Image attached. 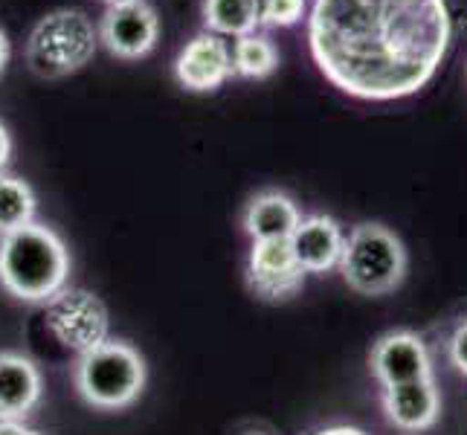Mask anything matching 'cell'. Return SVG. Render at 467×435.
Returning a JSON list of instances; mask_svg holds the SVG:
<instances>
[{
	"label": "cell",
	"mask_w": 467,
	"mask_h": 435,
	"mask_svg": "<svg viewBox=\"0 0 467 435\" xmlns=\"http://www.w3.org/2000/svg\"><path fill=\"white\" fill-rule=\"evenodd\" d=\"M453 41L447 0H314L308 47L317 70L360 102L424 90Z\"/></svg>",
	"instance_id": "cell-1"
},
{
	"label": "cell",
	"mask_w": 467,
	"mask_h": 435,
	"mask_svg": "<svg viewBox=\"0 0 467 435\" xmlns=\"http://www.w3.org/2000/svg\"><path fill=\"white\" fill-rule=\"evenodd\" d=\"M70 279V253L56 230L32 221L0 235V287L21 302L53 299Z\"/></svg>",
	"instance_id": "cell-2"
},
{
	"label": "cell",
	"mask_w": 467,
	"mask_h": 435,
	"mask_svg": "<svg viewBox=\"0 0 467 435\" xmlns=\"http://www.w3.org/2000/svg\"><path fill=\"white\" fill-rule=\"evenodd\" d=\"M99 32L82 9H56L32 26L26 38V67L38 78H64L88 67Z\"/></svg>",
	"instance_id": "cell-3"
},
{
	"label": "cell",
	"mask_w": 467,
	"mask_h": 435,
	"mask_svg": "<svg viewBox=\"0 0 467 435\" xmlns=\"http://www.w3.org/2000/svg\"><path fill=\"white\" fill-rule=\"evenodd\" d=\"M149 368L142 354L122 340H108L76 363V389L96 409H125L142 395Z\"/></svg>",
	"instance_id": "cell-4"
},
{
	"label": "cell",
	"mask_w": 467,
	"mask_h": 435,
	"mask_svg": "<svg viewBox=\"0 0 467 435\" xmlns=\"http://www.w3.org/2000/svg\"><path fill=\"white\" fill-rule=\"evenodd\" d=\"M351 290L363 296H386L407 276V247L383 223H358L346 235L340 267Z\"/></svg>",
	"instance_id": "cell-5"
},
{
	"label": "cell",
	"mask_w": 467,
	"mask_h": 435,
	"mask_svg": "<svg viewBox=\"0 0 467 435\" xmlns=\"http://www.w3.org/2000/svg\"><path fill=\"white\" fill-rule=\"evenodd\" d=\"M44 326L67 351L78 357L110 340L108 305L85 287H61L44 302Z\"/></svg>",
	"instance_id": "cell-6"
},
{
	"label": "cell",
	"mask_w": 467,
	"mask_h": 435,
	"mask_svg": "<svg viewBox=\"0 0 467 435\" xmlns=\"http://www.w3.org/2000/svg\"><path fill=\"white\" fill-rule=\"evenodd\" d=\"M160 38V18L157 9L146 0H131V4L108 6L99 24V41L110 56L122 61H137L154 53Z\"/></svg>",
	"instance_id": "cell-7"
},
{
	"label": "cell",
	"mask_w": 467,
	"mask_h": 435,
	"mask_svg": "<svg viewBox=\"0 0 467 435\" xmlns=\"http://www.w3.org/2000/svg\"><path fill=\"white\" fill-rule=\"evenodd\" d=\"M247 285L265 302L294 299L305 285V270L296 262L291 241H253Z\"/></svg>",
	"instance_id": "cell-8"
},
{
	"label": "cell",
	"mask_w": 467,
	"mask_h": 435,
	"mask_svg": "<svg viewBox=\"0 0 467 435\" xmlns=\"http://www.w3.org/2000/svg\"><path fill=\"white\" fill-rule=\"evenodd\" d=\"M372 375L383 386H398L410 380H427L432 378V357L430 348L418 334L412 331H389L383 334L372 348Z\"/></svg>",
	"instance_id": "cell-9"
},
{
	"label": "cell",
	"mask_w": 467,
	"mask_h": 435,
	"mask_svg": "<svg viewBox=\"0 0 467 435\" xmlns=\"http://www.w3.org/2000/svg\"><path fill=\"white\" fill-rule=\"evenodd\" d=\"M174 76L192 93H213L233 76V56L223 38L198 32L174 58Z\"/></svg>",
	"instance_id": "cell-10"
},
{
	"label": "cell",
	"mask_w": 467,
	"mask_h": 435,
	"mask_svg": "<svg viewBox=\"0 0 467 435\" xmlns=\"http://www.w3.org/2000/svg\"><path fill=\"white\" fill-rule=\"evenodd\" d=\"M383 412L389 424L404 432H424L436 427L441 415V395L432 378L410 380L383 389Z\"/></svg>",
	"instance_id": "cell-11"
},
{
	"label": "cell",
	"mask_w": 467,
	"mask_h": 435,
	"mask_svg": "<svg viewBox=\"0 0 467 435\" xmlns=\"http://www.w3.org/2000/svg\"><path fill=\"white\" fill-rule=\"evenodd\" d=\"M291 250L305 273H331L340 267L346 233L331 215H308L294 230Z\"/></svg>",
	"instance_id": "cell-12"
},
{
	"label": "cell",
	"mask_w": 467,
	"mask_h": 435,
	"mask_svg": "<svg viewBox=\"0 0 467 435\" xmlns=\"http://www.w3.org/2000/svg\"><path fill=\"white\" fill-rule=\"evenodd\" d=\"M44 380L38 366L24 354L0 351V418L24 421L41 404Z\"/></svg>",
	"instance_id": "cell-13"
},
{
	"label": "cell",
	"mask_w": 467,
	"mask_h": 435,
	"mask_svg": "<svg viewBox=\"0 0 467 435\" xmlns=\"http://www.w3.org/2000/svg\"><path fill=\"white\" fill-rule=\"evenodd\" d=\"M302 212L296 201L279 189H267L259 192L244 209V233L253 241H287L299 227Z\"/></svg>",
	"instance_id": "cell-14"
},
{
	"label": "cell",
	"mask_w": 467,
	"mask_h": 435,
	"mask_svg": "<svg viewBox=\"0 0 467 435\" xmlns=\"http://www.w3.org/2000/svg\"><path fill=\"white\" fill-rule=\"evenodd\" d=\"M203 26L218 38H244L259 29V0H203Z\"/></svg>",
	"instance_id": "cell-15"
},
{
	"label": "cell",
	"mask_w": 467,
	"mask_h": 435,
	"mask_svg": "<svg viewBox=\"0 0 467 435\" xmlns=\"http://www.w3.org/2000/svg\"><path fill=\"white\" fill-rule=\"evenodd\" d=\"M36 209L38 201L32 186L21 177L0 171V235H9L32 223L36 221Z\"/></svg>",
	"instance_id": "cell-16"
},
{
	"label": "cell",
	"mask_w": 467,
	"mask_h": 435,
	"mask_svg": "<svg viewBox=\"0 0 467 435\" xmlns=\"http://www.w3.org/2000/svg\"><path fill=\"white\" fill-rule=\"evenodd\" d=\"M230 56H233V76H241V78H270L279 67L276 44L267 36H259V32L235 38Z\"/></svg>",
	"instance_id": "cell-17"
},
{
	"label": "cell",
	"mask_w": 467,
	"mask_h": 435,
	"mask_svg": "<svg viewBox=\"0 0 467 435\" xmlns=\"http://www.w3.org/2000/svg\"><path fill=\"white\" fill-rule=\"evenodd\" d=\"M308 0H259V24L270 29L296 26L305 18Z\"/></svg>",
	"instance_id": "cell-18"
},
{
	"label": "cell",
	"mask_w": 467,
	"mask_h": 435,
	"mask_svg": "<svg viewBox=\"0 0 467 435\" xmlns=\"http://www.w3.org/2000/svg\"><path fill=\"white\" fill-rule=\"evenodd\" d=\"M447 354H450V363L456 366V372H462L467 378V319L459 322L456 331L450 334Z\"/></svg>",
	"instance_id": "cell-19"
},
{
	"label": "cell",
	"mask_w": 467,
	"mask_h": 435,
	"mask_svg": "<svg viewBox=\"0 0 467 435\" xmlns=\"http://www.w3.org/2000/svg\"><path fill=\"white\" fill-rule=\"evenodd\" d=\"M9 157H12V137H9V128L0 122V171L9 166Z\"/></svg>",
	"instance_id": "cell-20"
},
{
	"label": "cell",
	"mask_w": 467,
	"mask_h": 435,
	"mask_svg": "<svg viewBox=\"0 0 467 435\" xmlns=\"http://www.w3.org/2000/svg\"><path fill=\"white\" fill-rule=\"evenodd\" d=\"M0 435H32V430L24 421H4L0 418Z\"/></svg>",
	"instance_id": "cell-21"
},
{
	"label": "cell",
	"mask_w": 467,
	"mask_h": 435,
	"mask_svg": "<svg viewBox=\"0 0 467 435\" xmlns=\"http://www.w3.org/2000/svg\"><path fill=\"white\" fill-rule=\"evenodd\" d=\"M6 64H9V38H6V32L0 29V76H4Z\"/></svg>",
	"instance_id": "cell-22"
},
{
	"label": "cell",
	"mask_w": 467,
	"mask_h": 435,
	"mask_svg": "<svg viewBox=\"0 0 467 435\" xmlns=\"http://www.w3.org/2000/svg\"><path fill=\"white\" fill-rule=\"evenodd\" d=\"M314 435H366V432L358 427H328V430H319Z\"/></svg>",
	"instance_id": "cell-23"
},
{
	"label": "cell",
	"mask_w": 467,
	"mask_h": 435,
	"mask_svg": "<svg viewBox=\"0 0 467 435\" xmlns=\"http://www.w3.org/2000/svg\"><path fill=\"white\" fill-rule=\"evenodd\" d=\"M102 4H108V6H119V4H131V0H102Z\"/></svg>",
	"instance_id": "cell-24"
},
{
	"label": "cell",
	"mask_w": 467,
	"mask_h": 435,
	"mask_svg": "<svg viewBox=\"0 0 467 435\" xmlns=\"http://www.w3.org/2000/svg\"><path fill=\"white\" fill-rule=\"evenodd\" d=\"M244 435H265V432H244Z\"/></svg>",
	"instance_id": "cell-25"
},
{
	"label": "cell",
	"mask_w": 467,
	"mask_h": 435,
	"mask_svg": "<svg viewBox=\"0 0 467 435\" xmlns=\"http://www.w3.org/2000/svg\"><path fill=\"white\" fill-rule=\"evenodd\" d=\"M32 435H41V432H36V430H32Z\"/></svg>",
	"instance_id": "cell-26"
}]
</instances>
